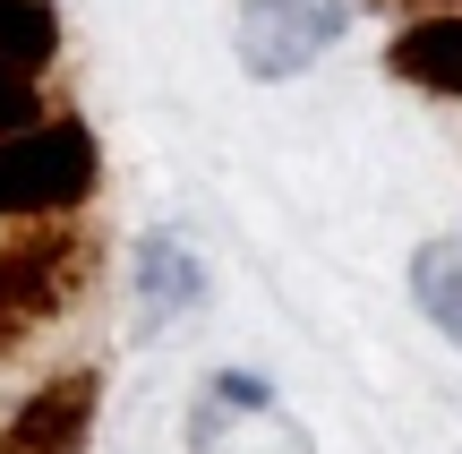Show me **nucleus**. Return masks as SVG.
Wrapping results in <instances>:
<instances>
[{
    "instance_id": "f257e3e1",
    "label": "nucleus",
    "mask_w": 462,
    "mask_h": 454,
    "mask_svg": "<svg viewBox=\"0 0 462 454\" xmlns=\"http://www.w3.org/2000/svg\"><path fill=\"white\" fill-rule=\"evenodd\" d=\"M103 154L86 120H34V129L0 137V223H43L95 189Z\"/></svg>"
},
{
    "instance_id": "f03ea898",
    "label": "nucleus",
    "mask_w": 462,
    "mask_h": 454,
    "mask_svg": "<svg viewBox=\"0 0 462 454\" xmlns=\"http://www.w3.org/2000/svg\"><path fill=\"white\" fill-rule=\"evenodd\" d=\"M86 266H95V249H86L78 232H60V223L0 240V360H9L34 326L60 318L69 292L86 283Z\"/></svg>"
},
{
    "instance_id": "7ed1b4c3",
    "label": "nucleus",
    "mask_w": 462,
    "mask_h": 454,
    "mask_svg": "<svg viewBox=\"0 0 462 454\" xmlns=\"http://www.w3.org/2000/svg\"><path fill=\"white\" fill-rule=\"evenodd\" d=\"M351 0H248L240 9V69L248 78H300L309 60H326V43H343Z\"/></svg>"
},
{
    "instance_id": "20e7f679",
    "label": "nucleus",
    "mask_w": 462,
    "mask_h": 454,
    "mask_svg": "<svg viewBox=\"0 0 462 454\" xmlns=\"http://www.w3.org/2000/svg\"><path fill=\"white\" fill-rule=\"evenodd\" d=\"M95 403H103V377L95 369H60L51 386H34L17 403V421L0 429V454H78L86 429H95Z\"/></svg>"
},
{
    "instance_id": "39448f33",
    "label": "nucleus",
    "mask_w": 462,
    "mask_h": 454,
    "mask_svg": "<svg viewBox=\"0 0 462 454\" xmlns=\"http://www.w3.org/2000/svg\"><path fill=\"white\" fill-rule=\"evenodd\" d=\"M206 301V266L180 249V240H137V309H146V326H171L189 318V309Z\"/></svg>"
},
{
    "instance_id": "423d86ee",
    "label": "nucleus",
    "mask_w": 462,
    "mask_h": 454,
    "mask_svg": "<svg viewBox=\"0 0 462 454\" xmlns=\"http://www.w3.org/2000/svg\"><path fill=\"white\" fill-rule=\"evenodd\" d=\"M394 78L429 86V95H462V9H437L394 34Z\"/></svg>"
},
{
    "instance_id": "0eeeda50",
    "label": "nucleus",
    "mask_w": 462,
    "mask_h": 454,
    "mask_svg": "<svg viewBox=\"0 0 462 454\" xmlns=\"http://www.w3.org/2000/svg\"><path fill=\"white\" fill-rule=\"evenodd\" d=\"M411 292H420V309L437 318V335L462 352V249H454V240H429V249L411 257Z\"/></svg>"
},
{
    "instance_id": "6e6552de",
    "label": "nucleus",
    "mask_w": 462,
    "mask_h": 454,
    "mask_svg": "<svg viewBox=\"0 0 462 454\" xmlns=\"http://www.w3.org/2000/svg\"><path fill=\"white\" fill-rule=\"evenodd\" d=\"M51 51H60V17H51V0H0V60L34 78Z\"/></svg>"
},
{
    "instance_id": "1a4fd4ad",
    "label": "nucleus",
    "mask_w": 462,
    "mask_h": 454,
    "mask_svg": "<svg viewBox=\"0 0 462 454\" xmlns=\"http://www.w3.org/2000/svg\"><path fill=\"white\" fill-rule=\"evenodd\" d=\"M34 120H43V95H34V78H26V69H9V60H0V137L34 129Z\"/></svg>"
},
{
    "instance_id": "9d476101",
    "label": "nucleus",
    "mask_w": 462,
    "mask_h": 454,
    "mask_svg": "<svg viewBox=\"0 0 462 454\" xmlns=\"http://www.w3.org/2000/svg\"><path fill=\"white\" fill-rule=\"evenodd\" d=\"M215 403H231V412H265V403H274V386H265L257 369H223V377H215Z\"/></svg>"
},
{
    "instance_id": "9b49d317",
    "label": "nucleus",
    "mask_w": 462,
    "mask_h": 454,
    "mask_svg": "<svg viewBox=\"0 0 462 454\" xmlns=\"http://www.w3.org/2000/svg\"><path fill=\"white\" fill-rule=\"evenodd\" d=\"M454 9H462V0H454Z\"/></svg>"
}]
</instances>
